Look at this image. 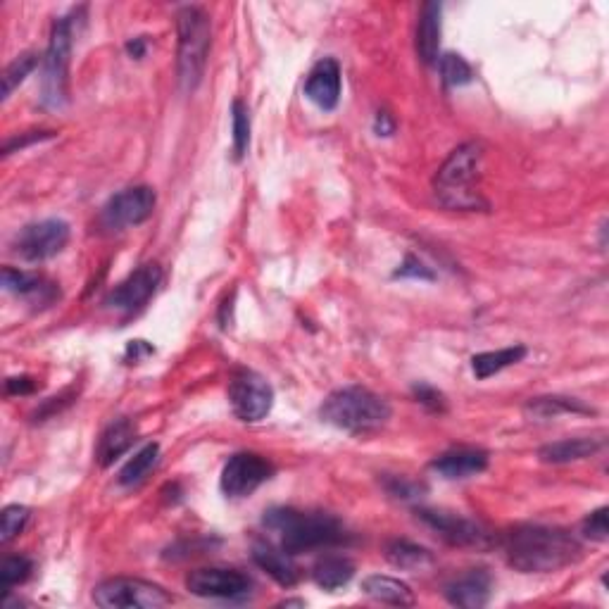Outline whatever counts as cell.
I'll list each match as a JSON object with an SVG mask.
<instances>
[{
	"label": "cell",
	"mask_w": 609,
	"mask_h": 609,
	"mask_svg": "<svg viewBox=\"0 0 609 609\" xmlns=\"http://www.w3.org/2000/svg\"><path fill=\"white\" fill-rule=\"evenodd\" d=\"M500 548L521 574H550L579 562L581 557V543L557 526H514L502 533Z\"/></svg>",
	"instance_id": "cell-1"
},
{
	"label": "cell",
	"mask_w": 609,
	"mask_h": 609,
	"mask_svg": "<svg viewBox=\"0 0 609 609\" xmlns=\"http://www.w3.org/2000/svg\"><path fill=\"white\" fill-rule=\"evenodd\" d=\"M265 526L279 533L281 550H286L288 555L336 548L348 541L345 526L334 514L326 512H298L291 507H274L265 512Z\"/></svg>",
	"instance_id": "cell-2"
},
{
	"label": "cell",
	"mask_w": 609,
	"mask_h": 609,
	"mask_svg": "<svg viewBox=\"0 0 609 609\" xmlns=\"http://www.w3.org/2000/svg\"><path fill=\"white\" fill-rule=\"evenodd\" d=\"M322 419L336 429L353 433V436H367L384 429L391 419V405L381 395L362 386H350L334 391L322 405Z\"/></svg>",
	"instance_id": "cell-3"
},
{
	"label": "cell",
	"mask_w": 609,
	"mask_h": 609,
	"mask_svg": "<svg viewBox=\"0 0 609 609\" xmlns=\"http://www.w3.org/2000/svg\"><path fill=\"white\" fill-rule=\"evenodd\" d=\"M481 160L483 150L479 143H464V146L452 150L450 158L443 162L436 174V196L445 207L464 212L486 210L488 203L476 188Z\"/></svg>",
	"instance_id": "cell-4"
},
{
	"label": "cell",
	"mask_w": 609,
	"mask_h": 609,
	"mask_svg": "<svg viewBox=\"0 0 609 609\" xmlns=\"http://www.w3.org/2000/svg\"><path fill=\"white\" fill-rule=\"evenodd\" d=\"M179 29V84L186 93L200 86L210 53V20L200 8H181L177 15Z\"/></svg>",
	"instance_id": "cell-5"
},
{
	"label": "cell",
	"mask_w": 609,
	"mask_h": 609,
	"mask_svg": "<svg viewBox=\"0 0 609 609\" xmlns=\"http://www.w3.org/2000/svg\"><path fill=\"white\" fill-rule=\"evenodd\" d=\"M79 12H72L69 17H60L53 24V34L43 58L41 74V103L50 110L65 108L67 103V74H69V53H72L74 41V20Z\"/></svg>",
	"instance_id": "cell-6"
},
{
	"label": "cell",
	"mask_w": 609,
	"mask_h": 609,
	"mask_svg": "<svg viewBox=\"0 0 609 609\" xmlns=\"http://www.w3.org/2000/svg\"><path fill=\"white\" fill-rule=\"evenodd\" d=\"M96 605L105 609H158L172 605V595L158 583L143 579H110L93 590Z\"/></svg>",
	"instance_id": "cell-7"
},
{
	"label": "cell",
	"mask_w": 609,
	"mask_h": 609,
	"mask_svg": "<svg viewBox=\"0 0 609 609\" xmlns=\"http://www.w3.org/2000/svg\"><path fill=\"white\" fill-rule=\"evenodd\" d=\"M186 588L198 598L229 602H243L253 595V581L243 571L224 567L191 571L186 579Z\"/></svg>",
	"instance_id": "cell-8"
},
{
	"label": "cell",
	"mask_w": 609,
	"mask_h": 609,
	"mask_svg": "<svg viewBox=\"0 0 609 609\" xmlns=\"http://www.w3.org/2000/svg\"><path fill=\"white\" fill-rule=\"evenodd\" d=\"M155 203H158V198H155V191L150 186L124 188L105 203L103 212H100V222L110 231L138 226L153 215Z\"/></svg>",
	"instance_id": "cell-9"
},
{
	"label": "cell",
	"mask_w": 609,
	"mask_h": 609,
	"mask_svg": "<svg viewBox=\"0 0 609 609\" xmlns=\"http://www.w3.org/2000/svg\"><path fill=\"white\" fill-rule=\"evenodd\" d=\"M69 241V224L65 219H43L17 234L15 253L27 262H43L60 255Z\"/></svg>",
	"instance_id": "cell-10"
},
{
	"label": "cell",
	"mask_w": 609,
	"mask_h": 609,
	"mask_svg": "<svg viewBox=\"0 0 609 609\" xmlns=\"http://www.w3.org/2000/svg\"><path fill=\"white\" fill-rule=\"evenodd\" d=\"M231 410L243 422H260L272 412L274 391L272 386L255 372H238L229 384Z\"/></svg>",
	"instance_id": "cell-11"
},
{
	"label": "cell",
	"mask_w": 609,
	"mask_h": 609,
	"mask_svg": "<svg viewBox=\"0 0 609 609\" xmlns=\"http://www.w3.org/2000/svg\"><path fill=\"white\" fill-rule=\"evenodd\" d=\"M272 474L274 467L265 457L255 455V452H238V455L224 464L219 486H222L224 495H229V498H248L262 483L272 479Z\"/></svg>",
	"instance_id": "cell-12"
},
{
	"label": "cell",
	"mask_w": 609,
	"mask_h": 609,
	"mask_svg": "<svg viewBox=\"0 0 609 609\" xmlns=\"http://www.w3.org/2000/svg\"><path fill=\"white\" fill-rule=\"evenodd\" d=\"M417 519L424 521L431 531H436L445 543L460 545V548H483L488 543V533L481 524L460 517V514L443 510H417Z\"/></svg>",
	"instance_id": "cell-13"
},
{
	"label": "cell",
	"mask_w": 609,
	"mask_h": 609,
	"mask_svg": "<svg viewBox=\"0 0 609 609\" xmlns=\"http://www.w3.org/2000/svg\"><path fill=\"white\" fill-rule=\"evenodd\" d=\"M160 281H162V269L158 265L138 267L136 272H131L127 279L108 295L105 305L112 307V310L124 312V315H131V312L141 310V307L153 298L155 291H158Z\"/></svg>",
	"instance_id": "cell-14"
},
{
	"label": "cell",
	"mask_w": 609,
	"mask_h": 609,
	"mask_svg": "<svg viewBox=\"0 0 609 609\" xmlns=\"http://www.w3.org/2000/svg\"><path fill=\"white\" fill-rule=\"evenodd\" d=\"M305 96L317 105L319 110H334L341 100V67L336 60L324 58L312 67L310 77L305 81Z\"/></svg>",
	"instance_id": "cell-15"
},
{
	"label": "cell",
	"mask_w": 609,
	"mask_h": 609,
	"mask_svg": "<svg viewBox=\"0 0 609 609\" xmlns=\"http://www.w3.org/2000/svg\"><path fill=\"white\" fill-rule=\"evenodd\" d=\"M486 467H488V455L483 450H476V448L448 450L431 462L433 472L448 481L469 479V476L481 474Z\"/></svg>",
	"instance_id": "cell-16"
},
{
	"label": "cell",
	"mask_w": 609,
	"mask_h": 609,
	"mask_svg": "<svg viewBox=\"0 0 609 609\" xmlns=\"http://www.w3.org/2000/svg\"><path fill=\"white\" fill-rule=\"evenodd\" d=\"M445 598L455 607H483L491 600V576L483 569H474L445 586Z\"/></svg>",
	"instance_id": "cell-17"
},
{
	"label": "cell",
	"mask_w": 609,
	"mask_h": 609,
	"mask_svg": "<svg viewBox=\"0 0 609 609\" xmlns=\"http://www.w3.org/2000/svg\"><path fill=\"white\" fill-rule=\"evenodd\" d=\"M253 560L257 567L262 571H267L272 579L279 583V586L291 588L298 583L300 574L298 567L291 562V555H288L286 550H276L274 545L269 543H255L253 545Z\"/></svg>",
	"instance_id": "cell-18"
},
{
	"label": "cell",
	"mask_w": 609,
	"mask_h": 609,
	"mask_svg": "<svg viewBox=\"0 0 609 609\" xmlns=\"http://www.w3.org/2000/svg\"><path fill=\"white\" fill-rule=\"evenodd\" d=\"M441 3H424L417 24V53L426 65H436L441 48Z\"/></svg>",
	"instance_id": "cell-19"
},
{
	"label": "cell",
	"mask_w": 609,
	"mask_h": 609,
	"mask_svg": "<svg viewBox=\"0 0 609 609\" xmlns=\"http://www.w3.org/2000/svg\"><path fill=\"white\" fill-rule=\"evenodd\" d=\"M134 443H136L134 422H129V419H119V422L110 424L98 441L96 448L98 464L100 467H110V464L119 460V457H122Z\"/></svg>",
	"instance_id": "cell-20"
},
{
	"label": "cell",
	"mask_w": 609,
	"mask_h": 609,
	"mask_svg": "<svg viewBox=\"0 0 609 609\" xmlns=\"http://www.w3.org/2000/svg\"><path fill=\"white\" fill-rule=\"evenodd\" d=\"M602 445H605L602 438H564V441L550 443L538 450V457L548 464L579 462L586 460V457H593L595 452H600Z\"/></svg>",
	"instance_id": "cell-21"
},
{
	"label": "cell",
	"mask_w": 609,
	"mask_h": 609,
	"mask_svg": "<svg viewBox=\"0 0 609 609\" xmlns=\"http://www.w3.org/2000/svg\"><path fill=\"white\" fill-rule=\"evenodd\" d=\"M3 286L8 293L39 300V303H50V300H55V295H58L55 286L48 284L43 276L22 272V269H12V267L3 269Z\"/></svg>",
	"instance_id": "cell-22"
},
{
	"label": "cell",
	"mask_w": 609,
	"mask_h": 609,
	"mask_svg": "<svg viewBox=\"0 0 609 609\" xmlns=\"http://www.w3.org/2000/svg\"><path fill=\"white\" fill-rule=\"evenodd\" d=\"M362 590L372 600L386 602V605H395V607L414 605L412 588L400 579H393V576H381V574L367 576V579L362 581Z\"/></svg>",
	"instance_id": "cell-23"
},
{
	"label": "cell",
	"mask_w": 609,
	"mask_h": 609,
	"mask_svg": "<svg viewBox=\"0 0 609 609\" xmlns=\"http://www.w3.org/2000/svg\"><path fill=\"white\" fill-rule=\"evenodd\" d=\"M355 576V564L350 560H345V557H324V560H319L315 564V569H312V579L319 588L324 590H334L348 586L350 579Z\"/></svg>",
	"instance_id": "cell-24"
},
{
	"label": "cell",
	"mask_w": 609,
	"mask_h": 609,
	"mask_svg": "<svg viewBox=\"0 0 609 609\" xmlns=\"http://www.w3.org/2000/svg\"><path fill=\"white\" fill-rule=\"evenodd\" d=\"M526 357L524 345H512V348L495 350V353H481L472 357V369L476 379H491L493 374L502 372V369L512 367V364L521 362Z\"/></svg>",
	"instance_id": "cell-25"
},
{
	"label": "cell",
	"mask_w": 609,
	"mask_h": 609,
	"mask_svg": "<svg viewBox=\"0 0 609 609\" xmlns=\"http://www.w3.org/2000/svg\"><path fill=\"white\" fill-rule=\"evenodd\" d=\"M386 560L398 569H426L433 564V555L422 545H414L410 541H391L386 545Z\"/></svg>",
	"instance_id": "cell-26"
},
{
	"label": "cell",
	"mask_w": 609,
	"mask_h": 609,
	"mask_svg": "<svg viewBox=\"0 0 609 609\" xmlns=\"http://www.w3.org/2000/svg\"><path fill=\"white\" fill-rule=\"evenodd\" d=\"M588 405L574 398H560V395H548V398H536L526 405V414L533 419H555L560 414H590Z\"/></svg>",
	"instance_id": "cell-27"
},
{
	"label": "cell",
	"mask_w": 609,
	"mask_h": 609,
	"mask_svg": "<svg viewBox=\"0 0 609 609\" xmlns=\"http://www.w3.org/2000/svg\"><path fill=\"white\" fill-rule=\"evenodd\" d=\"M158 460H160V445L148 443L146 448L138 450L136 455L124 464V469L119 472V483H122V486H138V483L150 474V469L158 464Z\"/></svg>",
	"instance_id": "cell-28"
},
{
	"label": "cell",
	"mask_w": 609,
	"mask_h": 609,
	"mask_svg": "<svg viewBox=\"0 0 609 609\" xmlns=\"http://www.w3.org/2000/svg\"><path fill=\"white\" fill-rule=\"evenodd\" d=\"M438 69H441V77L448 86H467L474 81V69L462 55L445 53L443 58H438Z\"/></svg>",
	"instance_id": "cell-29"
},
{
	"label": "cell",
	"mask_w": 609,
	"mask_h": 609,
	"mask_svg": "<svg viewBox=\"0 0 609 609\" xmlns=\"http://www.w3.org/2000/svg\"><path fill=\"white\" fill-rule=\"evenodd\" d=\"M36 65H39V58L34 53H24L20 58H15L5 67L3 72V100H8L12 96V91L22 84L24 79L34 72Z\"/></svg>",
	"instance_id": "cell-30"
},
{
	"label": "cell",
	"mask_w": 609,
	"mask_h": 609,
	"mask_svg": "<svg viewBox=\"0 0 609 609\" xmlns=\"http://www.w3.org/2000/svg\"><path fill=\"white\" fill-rule=\"evenodd\" d=\"M31 571H34V564H31L29 557L22 555L5 557L3 567H0V583H3L5 593H10L12 586H20V583L27 581Z\"/></svg>",
	"instance_id": "cell-31"
},
{
	"label": "cell",
	"mask_w": 609,
	"mask_h": 609,
	"mask_svg": "<svg viewBox=\"0 0 609 609\" xmlns=\"http://www.w3.org/2000/svg\"><path fill=\"white\" fill-rule=\"evenodd\" d=\"M231 115H234V153L236 158L241 160L243 155L248 153L250 146V112L246 103L236 100L234 108H231Z\"/></svg>",
	"instance_id": "cell-32"
},
{
	"label": "cell",
	"mask_w": 609,
	"mask_h": 609,
	"mask_svg": "<svg viewBox=\"0 0 609 609\" xmlns=\"http://www.w3.org/2000/svg\"><path fill=\"white\" fill-rule=\"evenodd\" d=\"M29 521V510L24 505H8L3 510V521H0V541L10 543L12 538L20 536Z\"/></svg>",
	"instance_id": "cell-33"
},
{
	"label": "cell",
	"mask_w": 609,
	"mask_h": 609,
	"mask_svg": "<svg viewBox=\"0 0 609 609\" xmlns=\"http://www.w3.org/2000/svg\"><path fill=\"white\" fill-rule=\"evenodd\" d=\"M583 536L595 543H605L609 538V524H607V507H600L593 514H588L583 521Z\"/></svg>",
	"instance_id": "cell-34"
},
{
	"label": "cell",
	"mask_w": 609,
	"mask_h": 609,
	"mask_svg": "<svg viewBox=\"0 0 609 609\" xmlns=\"http://www.w3.org/2000/svg\"><path fill=\"white\" fill-rule=\"evenodd\" d=\"M395 279H419V281H433L436 279V274L431 272L429 267L424 265L419 257L407 255L403 265L398 267V272H395Z\"/></svg>",
	"instance_id": "cell-35"
},
{
	"label": "cell",
	"mask_w": 609,
	"mask_h": 609,
	"mask_svg": "<svg viewBox=\"0 0 609 609\" xmlns=\"http://www.w3.org/2000/svg\"><path fill=\"white\" fill-rule=\"evenodd\" d=\"M386 491L395 495V498L414 500V498H419V495H422L426 488L422 486V483H414V481L398 479V476H393V479L386 481Z\"/></svg>",
	"instance_id": "cell-36"
},
{
	"label": "cell",
	"mask_w": 609,
	"mask_h": 609,
	"mask_svg": "<svg viewBox=\"0 0 609 609\" xmlns=\"http://www.w3.org/2000/svg\"><path fill=\"white\" fill-rule=\"evenodd\" d=\"M414 398H417V403H422L426 410L431 412H443L445 410V395L441 391H436V388L419 384L414 386Z\"/></svg>",
	"instance_id": "cell-37"
},
{
	"label": "cell",
	"mask_w": 609,
	"mask_h": 609,
	"mask_svg": "<svg viewBox=\"0 0 609 609\" xmlns=\"http://www.w3.org/2000/svg\"><path fill=\"white\" fill-rule=\"evenodd\" d=\"M5 386H8L10 395H29L36 391V381L29 379V376H12Z\"/></svg>",
	"instance_id": "cell-38"
},
{
	"label": "cell",
	"mask_w": 609,
	"mask_h": 609,
	"mask_svg": "<svg viewBox=\"0 0 609 609\" xmlns=\"http://www.w3.org/2000/svg\"><path fill=\"white\" fill-rule=\"evenodd\" d=\"M43 138H53V131H39V134L22 138V141H20V138H15V141H8V143H5L3 153L10 155V153H15V150H22L24 146H27V143H31V141H43Z\"/></svg>",
	"instance_id": "cell-39"
},
{
	"label": "cell",
	"mask_w": 609,
	"mask_h": 609,
	"mask_svg": "<svg viewBox=\"0 0 609 609\" xmlns=\"http://www.w3.org/2000/svg\"><path fill=\"white\" fill-rule=\"evenodd\" d=\"M374 131L379 136H391L395 131L393 117L388 115V112H379V115H376V119H374Z\"/></svg>",
	"instance_id": "cell-40"
},
{
	"label": "cell",
	"mask_w": 609,
	"mask_h": 609,
	"mask_svg": "<svg viewBox=\"0 0 609 609\" xmlns=\"http://www.w3.org/2000/svg\"><path fill=\"white\" fill-rule=\"evenodd\" d=\"M153 353V348L146 341H131L127 345V357H134V362L141 360V355H150Z\"/></svg>",
	"instance_id": "cell-41"
},
{
	"label": "cell",
	"mask_w": 609,
	"mask_h": 609,
	"mask_svg": "<svg viewBox=\"0 0 609 609\" xmlns=\"http://www.w3.org/2000/svg\"><path fill=\"white\" fill-rule=\"evenodd\" d=\"M127 53L131 55V58L141 60L143 55H146V39H143V36H138V39L129 41V43H127Z\"/></svg>",
	"instance_id": "cell-42"
},
{
	"label": "cell",
	"mask_w": 609,
	"mask_h": 609,
	"mask_svg": "<svg viewBox=\"0 0 609 609\" xmlns=\"http://www.w3.org/2000/svg\"><path fill=\"white\" fill-rule=\"evenodd\" d=\"M281 605H284V607H293V605L305 607V600H286V602H281Z\"/></svg>",
	"instance_id": "cell-43"
}]
</instances>
